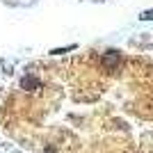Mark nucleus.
<instances>
[{
    "instance_id": "2",
    "label": "nucleus",
    "mask_w": 153,
    "mask_h": 153,
    "mask_svg": "<svg viewBox=\"0 0 153 153\" xmlns=\"http://www.w3.org/2000/svg\"><path fill=\"white\" fill-rule=\"evenodd\" d=\"M21 87L27 89V91H30V89H37V87H39V80L34 76H25L23 80H21Z\"/></svg>"
},
{
    "instance_id": "3",
    "label": "nucleus",
    "mask_w": 153,
    "mask_h": 153,
    "mask_svg": "<svg viewBox=\"0 0 153 153\" xmlns=\"http://www.w3.org/2000/svg\"><path fill=\"white\" fill-rule=\"evenodd\" d=\"M78 46L76 44H71V46H66V48H55V51H51V55H62V53H69V51H76Z\"/></svg>"
},
{
    "instance_id": "1",
    "label": "nucleus",
    "mask_w": 153,
    "mask_h": 153,
    "mask_svg": "<svg viewBox=\"0 0 153 153\" xmlns=\"http://www.w3.org/2000/svg\"><path fill=\"white\" fill-rule=\"evenodd\" d=\"M103 66H105V69H110V71H114L117 66H119V64H121V53L119 51H108L105 53V55H103Z\"/></svg>"
},
{
    "instance_id": "4",
    "label": "nucleus",
    "mask_w": 153,
    "mask_h": 153,
    "mask_svg": "<svg viewBox=\"0 0 153 153\" xmlns=\"http://www.w3.org/2000/svg\"><path fill=\"white\" fill-rule=\"evenodd\" d=\"M140 19H142V21H153V9H149V12H142V14H140Z\"/></svg>"
}]
</instances>
